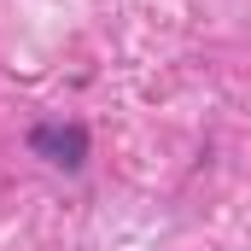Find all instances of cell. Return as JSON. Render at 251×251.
Segmentation results:
<instances>
[{
    "instance_id": "cell-1",
    "label": "cell",
    "mask_w": 251,
    "mask_h": 251,
    "mask_svg": "<svg viewBox=\"0 0 251 251\" xmlns=\"http://www.w3.org/2000/svg\"><path fill=\"white\" fill-rule=\"evenodd\" d=\"M29 152L47 158L53 170H82L88 164V128L82 123H35L29 128Z\"/></svg>"
}]
</instances>
